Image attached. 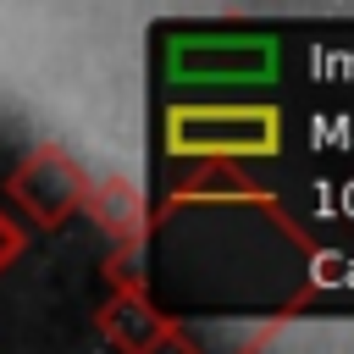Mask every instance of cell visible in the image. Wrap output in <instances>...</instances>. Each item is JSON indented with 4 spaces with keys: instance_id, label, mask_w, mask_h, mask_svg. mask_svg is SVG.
Returning <instances> with one entry per match:
<instances>
[{
    "instance_id": "cell-1",
    "label": "cell",
    "mask_w": 354,
    "mask_h": 354,
    "mask_svg": "<svg viewBox=\"0 0 354 354\" xmlns=\"http://www.w3.org/2000/svg\"><path fill=\"white\" fill-rule=\"evenodd\" d=\"M160 77L177 94L171 105L238 100L282 77V39L260 28H171L160 39Z\"/></svg>"
},
{
    "instance_id": "cell-2",
    "label": "cell",
    "mask_w": 354,
    "mask_h": 354,
    "mask_svg": "<svg viewBox=\"0 0 354 354\" xmlns=\"http://www.w3.org/2000/svg\"><path fill=\"white\" fill-rule=\"evenodd\" d=\"M282 144H288V116L271 100H194V105H166L160 116V149L177 166L277 160Z\"/></svg>"
},
{
    "instance_id": "cell-3",
    "label": "cell",
    "mask_w": 354,
    "mask_h": 354,
    "mask_svg": "<svg viewBox=\"0 0 354 354\" xmlns=\"http://www.w3.org/2000/svg\"><path fill=\"white\" fill-rule=\"evenodd\" d=\"M6 194H11V205H17L33 227L55 232L66 216H77V205H83V194H88V166H83L66 144L44 138V144H33V149L11 166Z\"/></svg>"
},
{
    "instance_id": "cell-4",
    "label": "cell",
    "mask_w": 354,
    "mask_h": 354,
    "mask_svg": "<svg viewBox=\"0 0 354 354\" xmlns=\"http://www.w3.org/2000/svg\"><path fill=\"white\" fill-rule=\"evenodd\" d=\"M77 210L105 232L111 249H149V238H155V205H149V194H144L133 177H122V171L88 177V194H83Z\"/></svg>"
},
{
    "instance_id": "cell-5",
    "label": "cell",
    "mask_w": 354,
    "mask_h": 354,
    "mask_svg": "<svg viewBox=\"0 0 354 354\" xmlns=\"http://www.w3.org/2000/svg\"><path fill=\"white\" fill-rule=\"evenodd\" d=\"M94 332L116 354H160V348H171L177 321L149 299V288H111L94 310Z\"/></svg>"
},
{
    "instance_id": "cell-6",
    "label": "cell",
    "mask_w": 354,
    "mask_h": 354,
    "mask_svg": "<svg viewBox=\"0 0 354 354\" xmlns=\"http://www.w3.org/2000/svg\"><path fill=\"white\" fill-rule=\"evenodd\" d=\"M243 199H266V183L249 177V166H227V160L183 166L166 194V205L177 210H210V205H243Z\"/></svg>"
},
{
    "instance_id": "cell-7",
    "label": "cell",
    "mask_w": 354,
    "mask_h": 354,
    "mask_svg": "<svg viewBox=\"0 0 354 354\" xmlns=\"http://www.w3.org/2000/svg\"><path fill=\"white\" fill-rule=\"evenodd\" d=\"M282 332L288 321H177L171 348L177 354H266Z\"/></svg>"
},
{
    "instance_id": "cell-8",
    "label": "cell",
    "mask_w": 354,
    "mask_h": 354,
    "mask_svg": "<svg viewBox=\"0 0 354 354\" xmlns=\"http://www.w3.org/2000/svg\"><path fill=\"white\" fill-rule=\"evenodd\" d=\"M149 249H105V293L111 288H149Z\"/></svg>"
},
{
    "instance_id": "cell-9",
    "label": "cell",
    "mask_w": 354,
    "mask_h": 354,
    "mask_svg": "<svg viewBox=\"0 0 354 354\" xmlns=\"http://www.w3.org/2000/svg\"><path fill=\"white\" fill-rule=\"evenodd\" d=\"M28 249V232H22V221H11L6 210H0V277L17 266V254Z\"/></svg>"
}]
</instances>
